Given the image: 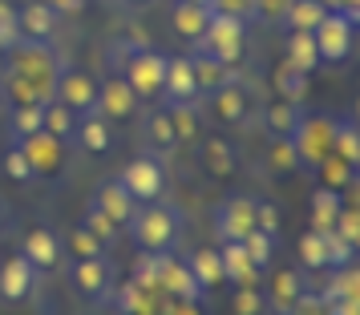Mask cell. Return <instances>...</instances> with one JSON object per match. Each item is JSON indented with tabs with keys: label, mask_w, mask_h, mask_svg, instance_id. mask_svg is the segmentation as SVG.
Returning a JSON list of instances; mask_svg holds the SVG:
<instances>
[{
	"label": "cell",
	"mask_w": 360,
	"mask_h": 315,
	"mask_svg": "<svg viewBox=\"0 0 360 315\" xmlns=\"http://www.w3.org/2000/svg\"><path fill=\"white\" fill-rule=\"evenodd\" d=\"M126 231L134 234V243L150 255H166L174 250V243L182 239V215L179 206L154 199V202H138L134 206V218L126 222Z\"/></svg>",
	"instance_id": "1"
},
{
	"label": "cell",
	"mask_w": 360,
	"mask_h": 315,
	"mask_svg": "<svg viewBox=\"0 0 360 315\" xmlns=\"http://www.w3.org/2000/svg\"><path fill=\"white\" fill-rule=\"evenodd\" d=\"M195 53L214 57V61H223V65L235 69L239 61H243V53H247V20L214 13L211 25H207V33L195 41Z\"/></svg>",
	"instance_id": "2"
},
{
	"label": "cell",
	"mask_w": 360,
	"mask_h": 315,
	"mask_svg": "<svg viewBox=\"0 0 360 315\" xmlns=\"http://www.w3.org/2000/svg\"><path fill=\"white\" fill-rule=\"evenodd\" d=\"M122 77L130 81L134 98L138 101H154L162 98V81H166V57L150 45H130L126 61H122Z\"/></svg>",
	"instance_id": "3"
},
{
	"label": "cell",
	"mask_w": 360,
	"mask_h": 315,
	"mask_svg": "<svg viewBox=\"0 0 360 315\" xmlns=\"http://www.w3.org/2000/svg\"><path fill=\"white\" fill-rule=\"evenodd\" d=\"M13 53H17L13 69H17L20 77L33 85L41 98H53V85H57V73H61V65H57V57H53L49 45H45V41H20Z\"/></svg>",
	"instance_id": "4"
},
{
	"label": "cell",
	"mask_w": 360,
	"mask_h": 315,
	"mask_svg": "<svg viewBox=\"0 0 360 315\" xmlns=\"http://www.w3.org/2000/svg\"><path fill=\"white\" fill-rule=\"evenodd\" d=\"M352 33H356V20L340 13V8H328L320 25L311 29V41H316V53H320V61H344L348 53H352Z\"/></svg>",
	"instance_id": "5"
},
{
	"label": "cell",
	"mask_w": 360,
	"mask_h": 315,
	"mask_svg": "<svg viewBox=\"0 0 360 315\" xmlns=\"http://www.w3.org/2000/svg\"><path fill=\"white\" fill-rule=\"evenodd\" d=\"M117 182L134 194V202H154V199H162V190H166V166L154 154H142V158H134V162L122 166Z\"/></svg>",
	"instance_id": "6"
},
{
	"label": "cell",
	"mask_w": 360,
	"mask_h": 315,
	"mask_svg": "<svg viewBox=\"0 0 360 315\" xmlns=\"http://www.w3.org/2000/svg\"><path fill=\"white\" fill-rule=\"evenodd\" d=\"M53 98L69 105L73 114H94L98 109V77L85 73V69H61L57 73V85H53Z\"/></svg>",
	"instance_id": "7"
},
{
	"label": "cell",
	"mask_w": 360,
	"mask_h": 315,
	"mask_svg": "<svg viewBox=\"0 0 360 315\" xmlns=\"http://www.w3.org/2000/svg\"><path fill=\"white\" fill-rule=\"evenodd\" d=\"M295 149H300V162L308 170H316L332 154V117H300V126L292 133Z\"/></svg>",
	"instance_id": "8"
},
{
	"label": "cell",
	"mask_w": 360,
	"mask_h": 315,
	"mask_svg": "<svg viewBox=\"0 0 360 315\" xmlns=\"http://www.w3.org/2000/svg\"><path fill=\"white\" fill-rule=\"evenodd\" d=\"M255 231V199H247V194H231L227 202H219V210H214V234H219V243H243L247 234Z\"/></svg>",
	"instance_id": "9"
},
{
	"label": "cell",
	"mask_w": 360,
	"mask_h": 315,
	"mask_svg": "<svg viewBox=\"0 0 360 315\" xmlns=\"http://www.w3.org/2000/svg\"><path fill=\"white\" fill-rule=\"evenodd\" d=\"M207 114L214 117V121H223V126H239V121H247V114H251V93H247L243 77L235 73L227 85H219V89H211L207 93Z\"/></svg>",
	"instance_id": "10"
},
{
	"label": "cell",
	"mask_w": 360,
	"mask_h": 315,
	"mask_svg": "<svg viewBox=\"0 0 360 315\" xmlns=\"http://www.w3.org/2000/svg\"><path fill=\"white\" fill-rule=\"evenodd\" d=\"M134 109H138V98H134L130 81L122 77V69L105 73L98 81V114L110 121H126V117H134Z\"/></svg>",
	"instance_id": "11"
},
{
	"label": "cell",
	"mask_w": 360,
	"mask_h": 315,
	"mask_svg": "<svg viewBox=\"0 0 360 315\" xmlns=\"http://www.w3.org/2000/svg\"><path fill=\"white\" fill-rule=\"evenodd\" d=\"M73 287H77L85 299H110L114 295V271L105 263V255H98V259H77V263H73Z\"/></svg>",
	"instance_id": "12"
},
{
	"label": "cell",
	"mask_w": 360,
	"mask_h": 315,
	"mask_svg": "<svg viewBox=\"0 0 360 315\" xmlns=\"http://www.w3.org/2000/svg\"><path fill=\"white\" fill-rule=\"evenodd\" d=\"M17 20H20V36L25 41H45L49 45L57 29H61V13L53 8L49 0H33V4H25L17 8Z\"/></svg>",
	"instance_id": "13"
},
{
	"label": "cell",
	"mask_w": 360,
	"mask_h": 315,
	"mask_svg": "<svg viewBox=\"0 0 360 315\" xmlns=\"http://www.w3.org/2000/svg\"><path fill=\"white\" fill-rule=\"evenodd\" d=\"M20 255L37 267V271H53L61 267V255H65V243L49 231V227H33V231L20 239Z\"/></svg>",
	"instance_id": "14"
},
{
	"label": "cell",
	"mask_w": 360,
	"mask_h": 315,
	"mask_svg": "<svg viewBox=\"0 0 360 315\" xmlns=\"http://www.w3.org/2000/svg\"><path fill=\"white\" fill-rule=\"evenodd\" d=\"M300 295H304V279L295 275V267L271 271V279H267V287H263V299H267V307H271L276 315H292L295 303H300Z\"/></svg>",
	"instance_id": "15"
},
{
	"label": "cell",
	"mask_w": 360,
	"mask_h": 315,
	"mask_svg": "<svg viewBox=\"0 0 360 315\" xmlns=\"http://www.w3.org/2000/svg\"><path fill=\"white\" fill-rule=\"evenodd\" d=\"M20 149H25V158H29V166L33 174H57L61 170V138H53V133H29V138H13Z\"/></svg>",
	"instance_id": "16"
},
{
	"label": "cell",
	"mask_w": 360,
	"mask_h": 315,
	"mask_svg": "<svg viewBox=\"0 0 360 315\" xmlns=\"http://www.w3.org/2000/svg\"><path fill=\"white\" fill-rule=\"evenodd\" d=\"M158 291L170 299H191V303H207V295H202V287H198V279L191 275V267L179 263L174 255H166L162 259V275H158Z\"/></svg>",
	"instance_id": "17"
},
{
	"label": "cell",
	"mask_w": 360,
	"mask_h": 315,
	"mask_svg": "<svg viewBox=\"0 0 360 315\" xmlns=\"http://www.w3.org/2000/svg\"><path fill=\"white\" fill-rule=\"evenodd\" d=\"M219 259H223V279H227L231 287H259L263 271L247 259L243 243H235V239L219 243Z\"/></svg>",
	"instance_id": "18"
},
{
	"label": "cell",
	"mask_w": 360,
	"mask_h": 315,
	"mask_svg": "<svg viewBox=\"0 0 360 315\" xmlns=\"http://www.w3.org/2000/svg\"><path fill=\"white\" fill-rule=\"evenodd\" d=\"M211 17H214L211 0H179V4H174V13H170V25H174V33H179L182 41H191V45H195L198 36L207 33Z\"/></svg>",
	"instance_id": "19"
},
{
	"label": "cell",
	"mask_w": 360,
	"mask_h": 315,
	"mask_svg": "<svg viewBox=\"0 0 360 315\" xmlns=\"http://www.w3.org/2000/svg\"><path fill=\"white\" fill-rule=\"evenodd\" d=\"M33 283H37V267L29 263L25 255L4 259V267H0V295L8 299V303L29 299V295H33Z\"/></svg>",
	"instance_id": "20"
},
{
	"label": "cell",
	"mask_w": 360,
	"mask_h": 315,
	"mask_svg": "<svg viewBox=\"0 0 360 315\" xmlns=\"http://www.w3.org/2000/svg\"><path fill=\"white\" fill-rule=\"evenodd\" d=\"M73 142H77L85 154H105V149L114 146V121L101 117L98 109H94V114H82L77 126H73Z\"/></svg>",
	"instance_id": "21"
},
{
	"label": "cell",
	"mask_w": 360,
	"mask_h": 315,
	"mask_svg": "<svg viewBox=\"0 0 360 315\" xmlns=\"http://www.w3.org/2000/svg\"><path fill=\"white\" fill-rule=\"evenodd\" d=\"M166 101H198V81H195V65L191 57H166V81H162Z\"/></svg>",
	"instance_id": "22"
},
{
	"label": "cell",
	"mask_w": 360,
	"mask_h": 315,
	"mask_svg": "<svg viewBox=\"0 0 360 315\" xmlns=\"http://www.w3.org/2000/svg\"><path fill=\"white\" fill-rule=\"evenodd\" d=\"M94 206H101V210H105V215L126 231V222L134 218V206H138V202H134V194L114 178V182H101L98 190H94Z\"/></svg>",
	"instance_id": "23"
},
{
	"label": "cell",
	"mask_w": 360,
	"mask_h": 315,
	"mask_svg": "<svg viewBox=\"0 0 360 315\" xmlns=\"http://www.w3.org/2000/svg\"><path fill=\"white\" fill-rule=\"evenodd\" d=\"M300 117H304V105L300 101L279 98L263 109V130H267V138H292L295 126H300Z\"/></svg>",
	"instance_id": "24"
},
{
	"label": "cell",
	"mask_w": 360,
	"mask_h": 315,
	"mask_svg": "<svg viewBox=\"0 0 360 315\" xmlns=\"http://www.w3.org/2000/svg\"><path fill=\"white\" fill-rule=\"evenodd\" d=\"M166 117H170L179 142H198V133H202V105L198 101H166Z\"/></svg>",
	"instance_id": "25"
},
{
	"label": "cell",
	"mask_w": 360,
	"mask_h": 315,
	"mask_svg": "<svg viewBox=\"0 0 360 315\" xmlns=\"http://www.w3.org/2000/svg\"><path fill=\"white\" fill-rule=\"evenodd\" d=\"M191 275L198 279V287H202V295H211L214 287H223V259H219V247H198L195 255H191Z\"/></svg>",
	"instance_id": "26"
},
{
	"label": "cell",
	"mask_w": 360,
	"mask_h": 315,
	"mask_svg": "<svg viewBox=\"0 0 360 315\" xmlns=\"http://www.w3.org/2000/svg\"><path fill=\"white\" fill-rule=\"evenodd\" d=\"M344 295H360V271L352 263H344V267H328V283L316 291V299L320 303H336V299Z\"/></svg>",
	"instance_id": "27"
},
{
	"label": "cell",
	"mask_w": 360,
	"mask_h": 315,
	"mask_svg": "<svg viewBox=\"0 0 360 315\" xmlns=\"http://www.w3.org/2000/svg\"><path fill=\"white\" fill-rule=\"evenodd\" d=\"M198 154H202V166H207V174H214V178H231V174H235V149H231L227 138H219V133L202 138Z\"/></svg>",
	"instance_id": "28"
},
{
	"label": "cell",
	"mask_w": 360,
	"mask_h": 315,
	"mask_svg": "<svg viewBox=\"0 0 360 315\" xmlns=\"http://www.w3.org/2000/svg\"><path fill=\"white\" fill-rule=\"evenodd\" d=\"M142 130H146V146L154 149V158H166V154L179 149V138H174V126H170L166 109H150Z\"/></svg>",
	"instance_id": "29"
},
{
	"label": "cell",
	"mask_w": 360,
	"mask_h": 315,
	"mask_svg": "<svg viewBox=\"0 0 360 315\" xmlns=\"http://www.w3.org/2000/svg\"><path fill=\"white\" fill-rule=\"evenodd\" d=\"M340 210H344V194L320 186V190L311 194V231H332L336 218H340Z\"/></svg>",
	"instance_id": "30"
},
{
	"label": "cell",
	"mask_w": 360,
	"mask_h": 315,
	"mask_svg": "<svg viewBox=\"0 0 360 315\" xmlns=\"http://www.w3.org/2000/svg\"><path fill=\"white\" fill-rule=\"evenodd\" d=\"M158 299L162 295H150V291H142V287L130 279L126 287L114 291V307L122 315H158Z\"/></svg>",
	"instance_id": "31"
},
{
	"label": "cell",
	"mask_w": 360,
	"mask_h": 315,
	"mask_svg": "<svg viewBox=\"0 0 360 315\" xmlns=\"http://www.w3.org/2000/svg\"><path fill=\"white\" fill-rule=\"evenodd\" d=\"M324 13H328V8L320 4V0H292L279 25H283L288 33H311V29L320 25V17H324Z\"/></svg>",
	"instance_id": "32"
},
{
	"label": "cell",
	"mask_w": 360,
	"mask_h": 315,
	"mask_svg": "<svg viewBox=\"0 0 360 315\" xmlns=\"http://www.w3.org/2000/svg\"><path fill=\"white\" fill-rule=\"evenodd\" d=\"M191 65H195V81H198V93H211L219 85H227L235 77V69L214 61V57H202V53H191Z\"/></svg>",
	"instance_id": "33"
},
{
	"label": "cell",
	"mask_w": 360,
	"mask_h": 315,
	"mask_svg": "<svg viewBox=\"0 0 360 315\" xmlns=\"http://www.w3.org/2000/svg\"><path fill=\"white\" fill-rule=\"evenodd\" d=\"M332 154L344 158V162H360V133H356V121L352 117H340V121H332Z\"/></svg>",
	"instance_id": "34"
},
{
	"label": "cell",
	"mask_w": 360,
	"mask_h": 315,
	"mask_svg": "<svg viewBox=\"0 0 360 315\" xmlns=\"http://www.w3.org/2000/svg\"><path fill=\"white\" fill-rule=\"evenodd\" d=\"M288 65H295L300 73H308V77L324 65V61H320V53H316L311 33H292V36H288Z\"/></svg>",
	"instance_id": "35"
},
{
	"label": "cell",
	"mask_w": 360,
	"mask_h": 315,
	"mask_svg": "<svg viewBox=\"0 0 360 315\" xmlns=\"http://www.w3.org/2000/svg\"><path fill=\"white\" fill-rule=\"evenodd\" d=\"M316 174H320V186H328V190H340V194L356 182V166H352V162H344V158H336V154H328L324 162L316 166Z\"/></svg>",
	"instance_id": "36"
},
{
	"label": "cell",
	"mask_w": 360,
	"mask_h": 315,
	"mask_svg": "<svg viewBox=\"0 0 360 315\" xmlns=\"http://www.w3.org/2000/svg\"><path fill=\"white\" fill-rule=\"evenodd\" d=\"M73 126H77V114H73L69 105H61L57 98L45 101V121H41V130L65 142V138H73Z\"/></svg>",
	"instance_id": "37"
},
{
	"label": "cell",
	"mask_w": 360,
	"mask_h": 315,
	"mask_svg": "<svg viewBox=\"0 0 360 315\" xmlns=\"http://www.w3.org/2000/svg\"><path fill=\"white\" fill-rule=\"evenodd\" d=\"M276 93L283 101H300V105H304V98H308V73H300L295 65L283 61V65L276 69Z\"/></svg>",
	"instance_id": "38"
},
{
	"label": "cell",
	"mask_w": 360,
	"mask_h": 315,
	"mask_svg": "<svg viewBox=\"0 0 360 315\" xmlns=\"http://www.w3.org/2000/svg\"><path fill=\"white\" fill-rule=\"evenodd\" d=\"M267 166L276 170V174H292V170L304 166L292 138H271V142H267Z\"/></svg>",
	"instance_id": "39"
},
{
	"label": "cell",
	"mask_w": 360,
	"mask_h": 315,
	"mask_svg": "<svg viewBox=\"0 0 360 315\" xmlns=\"http://www.w3.org/2000/svg\"><path fill=\"white\" fill-rule=\"evenodd\" d=\"M300 263L308 267V271H324L328 267V239L324 231H308L300 239Z\"/></svg>",
	"instance_id": "40"
},
{
	"label": "cell",
	"mask_w": 360,
	"mask_h": 315,
	"mask_svg": "<svg viewBox=\"0 0 360 315\" xmlns=\"http://www.w3.org/2000/svg\"><path fill=\"white\" fill-rule=\"evenodd\" d=\"M82 227H85V231H89V234H94V239H98L101 247H110V243H114V239H117V231H122V227H117L114 218L105 215L101 206H94V202H89V210H85Z\"/></svg>",
	"instance_id": "41"
},
{
	"label": "cell",
	"mask_w": 360,
	"mask_h": 315,
	"mask_svg": "<svg viewBox=\"0 0 360 315\" xmlns=\"http://www.w3.org/2000/svg\"><path fill=\"white\" fill-rule=\"evenodd\" d=\"M41 121H45V101H29V105H17V109H13V138H29V133H41Z\"/></svg>",
	"instance_id": "42"
},
{
	"label": "cell",
	"mask_w": 360,
	"mask_h": 315,
	"mask_svg": "<svg viewBox=\"0 0 360 315\" xmlns=\"http://www.w3.org/2000/svg\"><path fill=\"white\" fill-rule=\"evenodd\" d=\"M243 250H247V259L259 267V271H271V255H276V239H271V234L251 231L243 239Z\"/></svg>",
	"instance_id": "43"
},
{
	"label": "cell",
	"mask_w": 360,
	"mask_h": 315,
	"mask_svg": "<svg viewBox=\"0 0 360 315\" xmlns=\"http://www.w3.org/2000/svg\"><path fill=\"white\" fill-rule=\"evenodd\" d=\"M231 311L235 315H263L267 311L263 287H235V291H231Z\"/></svg>",
	"instance_id": "44"
},
{
	"label": "cell",
	"mask_w": 360,
	"mask_h": 315,
	"mask_svg": "<svg viewBox=\"0 0 360 315\" xmlns=\"http://www.w3.org/2000/svg\"><path fill=\"white\" fill-rule=\"evenodd\" d=\"M25 41L20 36V20H17V8L8 0H0V53H13Z\"/></svg>",
	"instance_id": "45"
},
{
	"label": "cell",
	"mask_w": 360,
	"mask_h": 315,
	"mask_svg": "<svg viewBox=\"0 0 360 315\" xmlns=\"http://www.w3.org/2000/svg\"><path fill=\"white\" fill-rule=\"evenodd\" d=\"M4 178H13V182H33L37 174L29 166V158H25V149L13 142V146L4 149Z\"/></svg>",
	"instance_id": "46"
},
{
	"label": "cell",
	"mask_w": 360,
	"mask_h": 315,
	"mask_svg": "<svg viewBox=\"0 0 360 315\" xmlns=\"http://www.w3.org/2000/svg\"><path fill=\"white\" fill-rule=\"evenodd\" d=\"M69 250H73V259H98V255H105V247L85 227H73L69 231Z\"/></svg>",
	"instance_id": "47"
},
{
	"label": "cell",
	"mask_w": 360,
	"mask_h": 315,
	"mask_svg": "<svg viewBox=\"0 0 360 315\" xmlns=\"http://www.w3.org/2000/svg\"><path fill=\"white\" fill-rule=\"evenodd\" d=\"M324 239H328V267L352 263V255H356V247H352V243H344L336 231H324Z\"/></svg>",
	"instance_id": "48"
},
{
	"label": "cell",
	"mask_w": 360,
	"mask_h": 315,
	"mask_svg": "<svg viewBox=\"0 0 360 315\" xmlns=\"http://www.w3.org/2000/svg\"><path fill=\"white\" fill-rule=\"evenodd\" d=\"M332 231L340 234L344 243L360 247V215L352 210V206H344V210H340V218H336V227H332Z\"/></svg>",
	"instance_id": "49"
},
{
	"label": "cell",
	"mask_w": 360,
	"mask_h": 315,
	"mask_svg": "<svg viewBox=\"0 0 360 315\" xmlns=\"http://www.w3.org/2000/svg\"><path fill=\"white\" fill-rule=\"evenodd\" d=\"M255 231L279 239V210L271 206V202H255Z\"/></svg>",
	"instance_id": "50"
},
{
	"label": "cell",
	"mask_w": 360,
	"mask_h": 315,
	"mask_svg": "<svg viewBox=\"0 0 360 315\" xmlns=\"http://www.w3.org/2000/svg\"><path fill=\"white\" fill-rule=\"evenodd\" d=\"M211 8L223 13V17H239V20L255 17V0H211Z\"/></svg>",
	"instance_id": "51"
},
{
	"label": "cell",
	"mask_w": 360,
	"mask_h": 315,
	"mask_svg": "<svg viewBox=\"0 0 360 315\" xmlns=\"http://www.w3.org/2000/svg\"><path fill=\"white\" fill-rule=\"evenodd\" d=\"M288 4H292V0H255V17L279 25V20H283V13H288Z\"/></svg>",
	"instance_id": "52"
},
{
	"label": "cell",
	"mask_w": 360,
	"mask_h": 315,
	"mask_svg": "<svg viewBox=\"0 0 360 315\" xmlns=\"http://www.w3.org/2000/svg\"><path fill=\"white\" fill-rule=\"evenodd\" d=\"M328 315H360V295H344L336 303H328Z\"/></svg>",
	"instance_id": "53"
},
{
	"label": "cell",
	"mask_w": 360,
	"mask_h": 315,
	"mask_svg": "<svg viewBox=\"0 0 360 315\" xmlns=\"http://www.w3.org/2000/svg\"><path fill=\"white\" fill-rule=\"evenodd\" d=\"M49 4L61 13V17H77V13H85V8H89V0H49Z\"/></svg>",
	"instance_id": "54"
},
{
	"label": "cell",
	"mask_w": 360,
	"mask_h": 315,
	"mask_svg": "<svg viewBox=\"0 0 360 315\" xmlns=\"http://www.w3.org/2000/svg\"><path fill=\"white\" fill-rule=\"evenodd\" d=\"M4 218H8V210H4V206H0V227H4Z\"/></svg>",
	"instance_id": "55"
},
{
	"label": "cell",
	"mask_w": 360,
	"mask_h": 315,
	"mask_svg": "<svg viewBox=\"0 0 360 315\" xmlns=\"http://www.w3.org/2000/svg\"><path fill=\"white\" fill-rule=\"evenodd\" d=\"M134 4H142V0H134Z\"/></svg>",
	"instance_id": "56"
}]
</instances>
